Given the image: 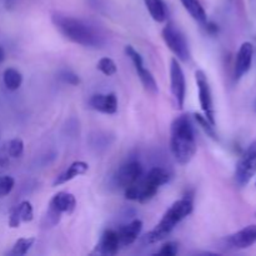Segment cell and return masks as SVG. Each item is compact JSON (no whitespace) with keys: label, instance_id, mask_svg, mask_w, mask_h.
<instances>
[{"label":"cell","instance_id":"29","mask_svg":"<svg viewBox=\"0 0 256 256\" xmlns=\"http://www.w3.org/2000/svg\"><path fill=\"white\" fill-rule=\"evenodd\" d=\"M5 59V52H4V48L0 45V64H2V62H4Z\"/></svg>","mask_w":256,"mask_h":256},{"label":"cell","instance_id":"30","mask_svg":"<svg viewBox=\"0 0 256 256\" xmlns=\"http://www.w3.org/2000/svg\"><path fill=\"white\" fill-rule=\"evenodd\" d=\"M255 185H256V184H255Z\"/></svg>","mask_w":256,"mask_h":256},{"label":"cell","instance_id":"8","mask_svg":"<svg viewBox=\"0 0 256 256\" xmlns=\"http://www.w3.org/2000/svg\"><path fill=\"white\" fill-rule=\"evenodd\" d=\"M125 54H126L128 56H129V59L132 60V65H134L135 68V72H136L138 76H139L140 79V82L142 84L144 89L146 90L148 92H150V94H158V92H159V88H158L156 80H155L152 72L145 68L144 60H142V55H140L132 45H126V46H125Z\"/></svg>","mask_w":256,"mask_h":256},{"label":"cell","instance_id":"25","mask_svg":"<svg viewBox=\"0 0 256 256\" xmlns=\"http://www.w3.org/2000/svg\"><path fill=\"white\" fill-rule=\"evenodd\" d=\"M6 152L8 155L12 159H18V158L22 156V152H24V142H22V140L19 139V138L10 140L9 144H8Z\"/></svg>","mask_w":256,"mask_h":256},{"label":"cell","instance_id":"19","mask_svg":"<svg viewBox=\"0 0 256 256\" xmlns=\"http://www.w3.org/2000/svg\"><path fill=\"white\" fill-rule=\"evenodd\" d=\"M180 2L182 4L184 9L186 10L190 14V16L195 20L196 22H199L200 25L204 26L208 22V15L205 12L204 6L202 5V2L199 0H180Z\"/></svg>","mask_w":256,"mask_h":256},{"label":"cell","instance_id":"22","mask_svg":"<svg viewBox=\"0 0 256 256\" xmlns=\"http://www.w3.org/2000/svg\"><path fill=\"white\" fill-rule=\"evenodd\" d=\"M35 239L34 238H20L15 242V244L12 245V250L9 252V255L14 256H22L26 254L32 246L34 245Z\"/></svg>","mask_w":256,"mask_h":256},{"label":"cell","instance_id":"5","mask_svg":"<svg viewBox=\"0 0 256 256\" xmlns=\"http://www.w3.org/2000/svg\"><path fill=\"white\" fill-rule=\"evenodd\" d=\"M76 206L75 196L70 192H60L52 198L45 215V225L49 228L55 226L62 220V214H72Z\"/></svg>","mask_w":256,"mask_h":256},{"label":"cell","instance_id":"17","mask_svg":"<svg viewBox=\"0 0 256 256\" xmlns=\"http://www.w3.org/2000/svg\"><path fill=\"white\" fill-rule=\"evenodd\" d=\"M142 230V222L139 219H135L130 222L129 224L124 225L118 230V235H119L120 246L125 248L129 245L134 244L140 236Z\"/></svg>","mask_w":256,"mask_h":256},{"label":"cell","instance_id":"20","mask_svg":"<svg viewBox=\"0 0 256 256\" xmlns=\"http://www.w3.org/2000/svg\"><path fill=\"white\" fill-rule=\"evenodd\" d=\"M145 6H146L148 12H149L150 16L158 22H162L166 20L168 12L166 5L162 0H144Z\"/></svg>","mask_w":256,"mask_h":256},{"label":"cell","instance_id":"26","mask_svg":"<svg viewBox=\"0 0 256 256\" xmlns=\"http://www.w3.org/2000/svg\"><path fill=\"white\" fill-rule=\"evenodd\" d=\"M15 180L12 176H0V198H5L14 189Z\"/></svg>","mask_w":256,"mask_h":256},{"label":"cell","instance_id":"10","mask_svg":"<svg viewBox=\"0 0 256 256\" xmlns=\"http://www.w3.org/2000/svg\"><path fill=\"white\" fill-rule=\"evenodd\" d=\"M195 80L198 85V92H199V102L202 106V112L205 118L209 120L212 124H216L215 122V112H214V102H212V94L210 89L209 80L202 70H196L195 72Z\"/></svg>","mask_w":256,"mask_h":256},{"label":"cell","instance_id":"18","mask_svg":"<svg viewBox=\"0 0 256 256\" xmlns=\"http://www.w3.org/2000/svg\"><path fill=\"white\" fill-rule=\"evenodd\" d=\"M88 170H89V165H88V162H82V160H79V162H74L72 164H70L69 166L62 172V174H59L56 178H55L52 185H54V186H59V185L66 184V182L74 180L75 178L80 176V175H84Z\"/></svg>","mask_w":256,"mask_h":256},{"label":"cell","instance_id":"11","mask_svg":"<svg viewBox=\"0 0 256 256\" xmlns=\"http://www.w3.org/2000/svg\"><path fill=\"white\" fill-rule=\"evenodd\" d=\"M170 89L178 108L182 109L186 96V82L182 65L176 58H172L170 62Z\"/></svg>","mask_w":256,"mask_h":256},{"label":"cell","instance_id":"7","mask_svg":"<svg viewBox=\"0 0 256 256\" xmlns=\"http://www.w3.org/2000/svg\"><path fill=\"white\" fill-rule=\"evenodd\" d=\"M256 174V140L245 149L235 168V182L240 188L246 186Z\"/></svg>","mask_w":256,"mask_h":256},{"label":"cell","instance_id":"12","mask_svg":"<svg viewBox=\"0 0 256 256\" xmlns=\"http://www.w3.org/2000/svg\"><path fill=\"white\" fill-rule=\"evenodd\" d=\"M254 244H256V225L245 226L224 239V245L230 250H244Z\"/></svg>","mask_w":256,"mask_h":256},{"label":"cell","instance_id":"24","mask_svg":"<svg viewBox=\"0 0 256 256\" xmlns=\"http://www.w3.org/2000/svg\"><path fill=\"white\" fill-rule=\"evenodd\" d=\"M195 120L198 122V124H199V126L202 128V130H204L205 134L208 135V136H210L212 139L214 140H218V135H216V132H215V125L212 124V122H209V120L205 118V115H202V114H195Z\"/></svg>","mask_w":256,"mask_h":256},{"label":"cell","instance_id":"27","mask_svg":"<svg viewBox=\"0 0 256 256\" xmlns=\"http://www.w3.org/2000/svg\"><path fill=\"white\" fill-rule=\"evenodd\" d=\"M59 79L64 82L65 84L69 85H78L80 82L79 76L75 72H72V70H62L59 72Z\"/></svg>","mask_w":256,"mask_h":256},{"label":"cell","instance_id":"16","mask_svg":"<svg viewBox=\"0 0 256 256\" xmlns=\"http://www.w3.org/2000/svg\"><path fill=\"white\" fill-rule=\"evenodd\" d=\"M34 219V210L32 204L28 200L19 202L15 208H12L9 216V226L19 228L22 222H30Z\"/></svg>","mask_w":256,"mask_h":256},{"label":"cell","instance_id":"21","mask_svg":"<svg viewBox=\"0 0 256 256\" xmlns=\"http://www.w3.org/2000/svg\"><path fill=\"white\" fill-rule=\"evenodd\" d=\"M2 82H4L5 88L10 92H15L19 89L22 84V75L19 70L14 69V68H8L5 69L4 74H2Z\"/></svg>","mask_w":256,"mask_h":256},{"label":"cell","instance_id":"23","mask_svg":"<svg viewBox=\"0 0 256 256\" xmlns=\"http://www.w3.org/2000/svg\"><path fill=\"white\" fill-rule=\"evenodd\" d=\"M96 68L100 72H102V74L106 75V76H112V75L116 74L118 72L116 64H115L114 60L110 59V58H102V59L98 62Z\"/></svg>","mask_w":256,"mask_h":256},{"label":"cell","instance_id":"3","mask_svg":"<svg viewBox=\"0 0 256 256\" xmlns=\"http://www.w3.org/2000/svg\"><path fill=\"white\" fill-rule=\"evenodd\" d=\"M194 205H192V199L189 198H182V199L176 200L169 209L162 215V220L158 222L156 226L146 234L145 242L148 244H154V242H162L168 235L172 234V230L192 212Z\"/></svg>","mask_w":256,"mask_h":256},{"label":"cell","instance_id":"2","mask_svg":"<svg viewBox=\"0 0 256 256\" xmlns=\"http://www.w3.org/2000/svg\"><path fill=\"white\" fill-rule=\"evenodd\" d=\"M194 125L189 115L182 114L175 118L170 126V152L180 165L192 162L196 152Z\"/></svg>","mask_w":256,"mask_h":256},{"label":"cell","instance_id":"1","mask_svg":"<svg viewBox=\"0 0 256 256\" xmlns=\"http://www.w3.org/2000/svg\"><path fill=\"white\" fill-rule=\"evenodd\" d=\"M52 22L58 32L70 42L85 48H102L104 45V35L90 22L70 15L54 12Z\"/></svg>","mask_w":256,"mask_h":256},{"label":"cell","instance_id":"6","mask_svg":"<svg viewBox=\"0 0 256 256\" xmlns=\"http://www.w3.org/2000/svg\"><path fill=\"white\" fill-rule=\"evenodd\" d=\"M162 40L179 62H189L190 49L185 35L172 22H168L162 32Z\"/></svg>","mask_w":256,"mask_h":256},{"label":"cell","instance_id":"9","mask_svg":"<svg viewBox=\"0 0 256 256\" xmlns=\"http://www.w3.org/2000/svg\"><path fill=\"white\" fill-rule=\"evenodd\" d=\"M144 175L142 165L138 160H129L119 166L114 175V184L119 189H128Z\"/></svg>","mask_w":256,"mask_h":256},{"label":"cell","instance_id":"13","mask_svg":"<svg viewBox=\"0 0 256 256\" xmlns=\"http://www.w3.org/2000/svg\"><path fill=\"white\" fill-rule=\"evenodd\" d=\"M252 56H254V45L250 42H245L240 45L238 50L236 59L234 66V79L239 82L242 76L248 74L252 69Z\"/></svg>","mask_w":256,"mask_h":256},{"label":"cell","instance_id":"14","mask_svg":"<svg viewBox=\"0 0 256 256\" xmlns=\"http://www.w3.org/2000/svg\"><path fill=\"white\" fill-rule=\"evenodd\" d=\"M89 105L95 112L112 115L118 112V96L115 95V92L95 94L90 98Z\"/></svg>","mask_w":256,"mask_h":256},{"label":"cell","instance_id":"4","mask_svg":"<svg viewBox=\"0 0 256 256\" xmlns=\"http://www.w3.org/2000/svg\"><path fill=\"white\" fill-rule=\"evenodd\" d=\"M169 180L170 174L166 169L155 166L150 169L146 174L144 172V175L134 185L124 190L125 198L132 202H148Z\"/></svg>","mask_w":256,"mask_h":256},{"label":"cell","instance_id":"15","mask_svg":"<svg viewBox=\"0 0 256 256\" xmlns=\"http://www.w3.org/2000/svg\"><path fill=\"white\" fill-rule=\"evenodd\" d=\"M120 240L118 230L106 229L102 232L99 242H98L95 252L100 255H115L120 249Z\"/></svg>","mask_w":256,"mask_h":256},{"label":"cell","instance_id":"28","mask_svg":"<svg viewBox=\"0 0 256 256\" xmlns=\"http://www.w3.org/2000/svg\"><path fill=\"white\" fill-rule=\"evenodd\" d=\"M179 252V248H178V244L174 242H169L166 244H164L162 246V249L156 252V255L162 256H174L178 254Z\"/></svg>","mask_w":256,"mask_h":256}]
</instances>
